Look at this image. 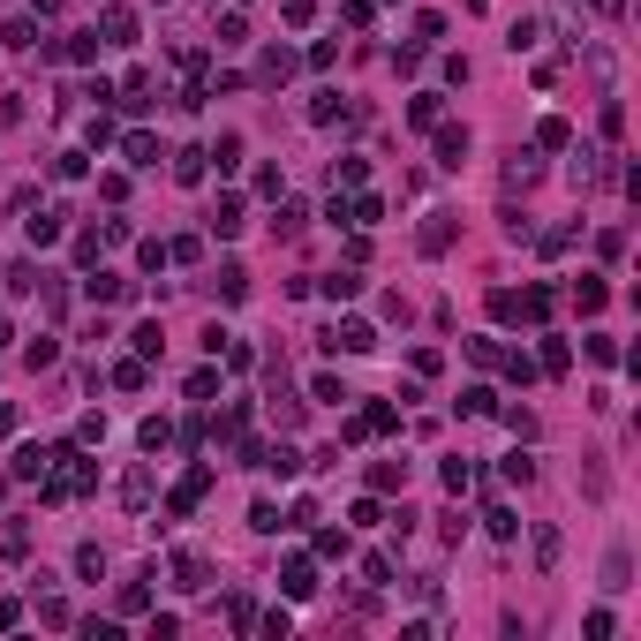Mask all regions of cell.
Instances as JSON below:
<instances>
[{
  "label": "cell",
  "mask_w": 641,
  "mask_h": 641,
  "mask_svg": "<svg viewBox=\"0 0 641 641\" xmlns=\"http://www.w3.org/2000/svg\"><path fill=\"white\" fill-rule=\"evenodd\" d=\"M325 348L332 355H370L377 348V325H370V317H339V325L325 332Z\"/></svg>",
  "instance_id": "cell-1"
},
{
  "label": "cell",
  "mask_w": 641,
  "mask_h": 641,
  "mask_svg": "<svg viewBox=\"0 0 641 641\" xmlns=\"http://www.w3.org/2000/svg\"><path fill=\"white\" fill-rule=\"evenodd\" d=\"M385 431H400V408H393V400H370V408H362L339 438H348V445H362V438H385Z\"/></svg>",
  "instance_id": "cell-2"
},
{
  "label": "cell",
  "mask_w": 641,
  "mask_h": 641,
  "mask_svg": "<svg viewBox=\"0 0 641 641\" xmlns=\"http://www.w3.org/2000/svg\"><path fill=\"white\" fill-rule=\"evenodd\" d=\"M83 294H91V302H128V294H136V280H121V272H98V265H91Z\"/></svg>",
  "instance_id": "cell-3"
},
{
  "label": "cell",
  "mask_w": 641,
  "mask_h": 641,
  "mask_svg": "<svg viewBox=\"0 0 641 641\" xmlns=\"http://www.w3.org/2000/svg\"><path fill=\"white\" fill-rule=\"evenodd\" d=\"M280 589H287V596H294V604H302V596H317V566H310V559H302V551H294V559H287V566H280Z\"/></svg>",
  "instance_id": "cell-4"
},
{
  "label": "cell",
  "mask_w": 641,
  "mask_h": 641,
  "mask_svg": "<svg viewBox=\"0 0 641 641\" xmlns=\"http://www.w3.org/2000/svg\"><path fill=\"white\" fill-rule=\"evenodd\" d=\"M98 46H136V15H128V8H106L98 15Z\"/></svg>",
  "instance_id": "cell-5"
},
{
  "label": "cell",
  "mask_w": 641,
  "mask_h": 641,
  "mask_svg": "<svg viewBox=\"0 0 641 641\" xmlns=\"http://www.w3.org/2000/svg\"><path fill=\"white\" fill-rule=\"evenodd\" d=\"M453 211H431V219H423V256H445V249H453Z\"/></svg>",
  "instance_id": "cell-6"
},
{
  "label": "cell",
  "mask_w": 641,
  "mask_h": 641,
  "mask_svg": "<svg viewBox=\"0 0 641 641\" xmlns=\"http://www.w3.org/2000/svg\"><path fill=\"white\" fill-rule=\"evenodd\" d=\"M60 219H69V211H53V204L38 211V219H23V234H31V249H53V242H60Z\"/></svg>",
  "instance_id": "cell-7"
},
{
  "label": "cell",
  "mask_w": 641,
  "mask_h": 641,
  "mask_svg": "<svg viewBox=\"0 0 641 641\" xmlns=\"http://www.w3.org/2000/svg\"><path fill=\"white\" fill-rule=\"evenodd\" d=\"M204 573H211V566L197 559V551H174V589H181V596H197V589H204Z\"/></svg>",
  "instance_id": "cell-8"
},
{
  "label": "cell",
  "mask_w": 641,
  "mask_h": 641,
  "mask_svg": "<svg viewBox=\"0 0 641 641\" xmlns=\"http://www.w3.org/2000/svg\"><path fill=\"white\" fill-rule=\"evenodd\" d=\"M242 227H249L242 219V197H219V204H211V234H227V242H234Z\"/></svg>",
  "instance_id": "cell-9"
},
{
  "label": "cell",
  "mask_w": 641,
  "mask_h": 641,
  "mask_svg": "<svg viewBox=\"0 0 641 641\" xmlns=\"http://www.w3.org/2000/svg\"><path fill=\"white\" fill-rule=\"evenodd\" d=\"M573 302H581V317H596V310L611 302V287L596 280V272H581V280H573Z\"/></svg>",
  "instance_id": "cell-10"
},
{
  "label": "cell",
  "mask_w": 641,
  "mask_h": 641,
  "mask_svg": "<svg viewBox=\"0 0 641 641\" xmlns=\"http://www.w3.org/2000/svg\"><path fill=\"white\" fill-rule=\"evenodd\" d=\"M551 310H559V294H551V287H521V317H528V325H543Z\"/></svg>",
  "instance_id": "cell-11"
},
{
  "label": "cell",
  "mask_w": 641,
  "mask_h": 641,
  "mask_svg": "<svg viewBox=\"0 0 641 641\" xmlns=\"http://www.w3.org/2000/svg\"><path fill=\"white\" fill-rule=\"evenodd\" d=\"M8 468H15V476H23V483H38V476H46V468H53V453H46V445H23V453H15Z\"/></svg>",
  "instance_id": "cell-12"
},
{
  "label": "cell",
  "mask_w": 641,
  "mask_h": 641,
  "mask_svg": "<svg viewBox=\"0 0 641 641\" xmlns=\"http://www.w3.org/2000/svg\"><path fill=\"white\" fill-rule=\"evenodd\" d=\"M460 159H468V128L445 121V128H438V166H460Z\"/></svg>",
  "instance_id": "cell-13"
},
{
  "label": "cell",
  "mask_w": 641,
  "mask_h": 641,
  "mask_svg": "<svg viewBox=\"0 0 641 641\" xmlns=\"http://www.w3.org/2000/svg\"><path fill=\"white\" fill-rule=\"evenodd\" d=\"M121 159L128 166H159V136H144V128H136V136H121Z\"/></svg>",
  "instance_id": "cell-14"
},
{
  "label": "cell",
  "mask_w": 641,
  "mask_h": 641,
  "mask_svg": "<svg viewBox=\"0 0 641 641\" xmlns=\"http://www.w3.org/2000/svg\"><path fill=\"white\" fill-rule=\"evenodd\" d=\"M566 362H573V348L559 332H543V355H536V370H551V377H566Z\"/></svg>",
  "instance_id": "cell-15"
},
{
  "label": "cell",
  "mask_w": 641,
  "mask_h": 641,
  "mask_svg": "<svg viewBox=\"0 0 641 641\" xmlns=\"http://www.w3.org/2000/svg\"><path fill=\"white\" fill-rule=\"evenodd\" d=\"M249 528H256V536H280V528H287V513L272 506V498H256V506H249Z\"/></svg>",
  "instance_id": "cell-16"
},
{
  "label": "cell",
  "mask_w": 641,
  "mask_h": 641,
  "mask_svg": "<svg viewBox=\"0 0 641 641\" xmlns=\"http://www.w3.org/2000/svg\"><path fill=\"white\" fill-rule=\"evenodd\" d=\"M317 287H325V302H355V294H362V280H355V272H325Z\"/></svg>",
  "instance_id": "cell-17"
},
{
  "label": "cell",
  "mask_w": 641,
  "mask_h": 641,
  "mask_svg": "<svg viewBox=\"0 0 641 641\" xmlns=\"http://www.w3.org/2000/svg\"><path fill=\"white\" fill-rule=\"evenodd\" d=\"M408 483V460H370V490H400Z\"/></svg>",
  "instance_id": "cell-18"
},
{
  "label": "cell",
  "mask_w": 641,
  "mask_h": 641,
  "mask_svg": "<svg viewBox=\"0 0 641 641\" xmlns=\"http://www.w3.org/2000/svg\"><path fill=\"white\" fill-rule=\"evenodd\" d=\"M536 38H543V23H536V15H521V23L506 31V46H513V53H536Z\"/></svg>",
  "instance_id": "cell-19"
},
{
  "label": "cell",
  "mask_w": 641,
  "mask_h": 641,
  "mask_svg": "<svg viewBox=\"0 0 641 641\" xmlns=\"http://www.w3.org/2000/svg\"><path fill=\"white\" fill-rule=\"evenodd\" d=\"M490 317H498V325H521V294H513V287H490Z\"/></svg>",
  "instance_id": "cell-20"
},
{
  "label": "cell",
  "mask_w": 641,
  "mask_h": 641,
  "mask_svg": "<svg viewBox=\"0 0 641 641\" xmlns=\"http://www.w3.org/2000/svg\"><path fill=\"white\" fill-rule=\"evenodd\" d=\"M483 528H490L498 543H513V536H521V521H513V506H490V513H483Z\"/></svg>",
  "instance_id": "cell-21"
},
{
  "label": "cell",
  "mask_w": 641,
  "mask_h": 641,
  "mask_svg": "<svg viewBox=\"0 0 641 641\" xmlns=\"http://www.w3.org/2000/svg\"><path fill=\"white\" fill-rule=\"evenodd\" d=\"M536 144H543V152H566V144H573V128L551 114V121H536Z\"/></svg>",
  "instance_id": "cell-22"
},
{
  "label": "cell",
  "mask_w": 641,
  "mask_h": 641,
  "mask_svg": "<svg viewBox=\"0 0 641 641\" xmlns=\"http://www.w3.org/2000/svg\"><path fill=\"white\" fill-rule=\"evenodd\" d=\"M498 483H521V490H528V483H536V460H528V453H506V468H498Z\"/></svg>",
  "instance_id": "cell-23"
},
{
  "label": "cell",
  "mask_w": 641,
  "mask_h": 641,
  "mask_svg": "<svg viewBox=\"0 0 641 641\" xmlns=\"http://www.w3.org/2000/svg\"><path fill=\"white\" fill-rule=\"evenodd\" d=\"M408 121H415V128H438V91H415V98H408Z\"/></svg>",
  "instance_id": "cell-24"
},
{
  "label": "cell",
  "mask_w": 641,
  "mask_h": 641,
  "mask_svg": "<svg viewBox=\"0 0 641 641\" xmlns=\"http://www.w3.org/2000/svg\"><path fill=\"white\" fill-rule=\"evenodd\" d=\"M460 408H468V415H498V393H490V385H468Z\"/></svg>",
  "instance_id": "cell-25"
},
{
  "label": "cell",
  "mask_w": 641,
  "mask_h": 641,
  "mask_svg": "<svg viewBox=\"0 0 641 641\" xmlns=\"http://www.w3.org/2000/svg\"><path fill=\"white\" fill-rule=\"evenodd\" d=\"M121 498H128V513H144V506H152V476H144V468H136V476L121 483Z\"/></svg>",
  "instance_id": "cell-26"
},
{
  "label": "cell",
  "mask_w": 641,
  "mask_h": 641,
  "mask_svg": "<svg viewBox=\"0 0 641 641\" xmlns=\"http://www.w3.org/2000/svg\"><path fill=\"white\" fill-rule=\"evenodd\" d=\"M136 438H144V453H159V445H174V423H166V415H152Z\"/></svg>",
  "instance_id": "cell-27"
},
{
  "label": "cell",
  "mask_w": 641,
  "mask_h": 641,
  "mask_svg": "<svg viewBox=\"0 0 641 641\" xmlns=\"http://www.w3.org/2000/svg\"><path fill=\"white\" fill-rule=\"evenodd\" d=\"M438 476H445V490H453V498H460V490H476V468H468V460H445Z\"/></svg>",
  "instance_id": "cell-28"
},
{
  "label": "cell",
  "mask_w": 641,
  "mask_h": 641,
  "mask_svg": "<svg viewBox=\"0 0 641 641\" xmlns=\"http://www.w3.org/2000/svg\"><path fill=\"white\" fill-rule=\"evenodd\" d=\"M242 294H249V272L227 265V272H219V302H242Z\"/></svg>",
  "instance_id": "cell-29"
},
{
  "label": "cell",
  "mask_w": 641,
  "mask_h": 641,
  "mask_svg": "<svg viewBox=\"0 0 641 641\" xmlns=\"http://www.w3.org/2000/svg\"><path fill=\"white\" fill-rule=\"evenodd\" d=\"M498 370H506V377H513V385H528V377H536V362H528V355H521V348H513V355H506V348H498Z\"/></svg>",
  "instance_id": "cell-30"
},
{
  "label": "cell",
  "mask_w": 641,
  "mask_h": 641,
  "mask_svg": "<svg viewBox=\"0 0 641 641\" xmlns=\"http://www.w3.org/2000/svg\"><path fill=\"white\" fill-rule=\"evenodd\" d=\"M114 385H121V393H144V385H152V370H144V355H136V362H121V370H114Z\"/></svg>",
  "instance_id": "cell-31"
},
{
  "label": "cell",
  "mask_w": 641,
  "mask_h": 641,
  "mask_svg": "<svg viewBox=\"0 0 641 641\" xmlns=\"http://www.w3.org/2000/svg\"><path fill=\"white\" fill-rule=\"evenodd\" d=\"M310 400H325V408H339V400H348V385H339V377L325 370V377H310Z\"/></svg>",
  "instance_id": "cell-32"
},
{
  "label": "cell",
  "mask_w": 641,
  "mask_h": 641,
  "mask_svg": "<svg viewBox=\"0 0 641 641\" xmlns=\"http://www.w3.org/2000/svg\"><path fill=\"white\" fill-rule=\"evenodd\" d=\"M76 573H83V581H98V573H106V551L98 543H76Z\"/></svg>",
  "instance_id": "cell-33"
},
{
  "label": "cell",
  "mask_w": 641,
  "mask_h": 641,
  "mask_svg": "<svg viewBox=\"0 0 641 641\" xmlns=\"http://www.w3.org/2000/svg\"><path fill=\"white\" fill-rule=\"evenodd\" d=\"M38 280H46L38 265H8V294H38Z\"/></svg>",
  "instance_id": "cell-34"
},
{
  "label": "cell",
  "mask_w": 641,
  "mask_h": 641,
  "mask_svg": "<svg viewBox=\"0 0 641 641\" xmlns=\"http://www.w3.org/2000/svg\"><path fill=\"white\" fill-rule=\"evenodd\" d=\"M287 76H294V53L272 46V53H265V83H287Z\"/></svg>",
  "instance_id": "cell-35"
},
{
  "label": "cell",
  "mask_w": 641,
  "mask_h": 641,
  "mask_svg": "<svg viewBox=\"0 0 641 641\" xmlns=\"http://www.w3.org/2000/svg\"><path fill=\"white\" fill-rule=\"evenodd\" d=\"M310 121L332 128V121H339V91H317V98H310Z\"/></svg>",
  "instance_id": "cell-36"
},
{
  "label": "cell",
  "mask_w": 641,
  "mask_h": 641,
  "mask_svg": "<svg viewBox=\"0 0 641 641\" xmlns=\"http://www.w3.org/2000/svg\"><path fill=\"white\" fill-rule=\"evenodd\" d=\"M174 181L197 189V181H204V152H174Z\"/></svg>",
  "instance_id": "cell-37"
},
{
  "label": "cell",
  "mask_w": 641,
  "mask_h": 641,
  "mask_svg": "<svg viewBox=\"0 0 641 641\" xmlns=\"http://www.w3.org/2000/svg\"><path fill=\"white\" fill-rule=\"evenodd\" d=\"M317 559H348V528H317Z\"/></svg>",
  "instance_id": "cell-38"
},
{
  "label": "cell",
  "mask_w": 641,
  "mask_h": 641,
  "mask_svg": "<svg viewBox=\"0 0 641 641\" xmlns=\"http://www.w3.org/2000/svg\"><path fill=\"white\" fill-rule=\"evenodd\" d=\"M362 581L385 589V581H393V559H385V551H370V559H362Z\"/></svg>",
  "instance_id": "cell-39"
},
{
  "label": "cell",
  "mask_w": 641,
  "mask_h": 641,
  "mask_svg": "<svg viewBox=\"0 0 641 641\" xmlns=\"http://www.w3.org/2000/svg\"><path fill=\"white\" fill-rule=\"evenodd\" d=\"M204 159H219V174H234L242 166V136H219V152H204Z\"/></svg>",
  "instance_id": "cell-40"
},
{
  "label": "cell",
  "mask_w": 641,
  "mask_h": 641,
  "mask_svg": "<svg viewBox=\"0 0 641 641\" xmlns=\"http://www.w3.org/2000/svg\"><path fill=\"white\" fill-rule=\"evenodd\" d=\"M128 339H136V355H144V362H152V355L166 348V332H159V325H136V332H128Z\"/></svg>",
  "instance_id": "cell-41"
},
{
  "label": "cell",
  "mask_w": 641,
  "mask_h": 641,
  "mask_svg": "<svg viewBox=\"0 0 641 641\" xmlns=\"http://www.w3.org/2000/svg\"><path fill=\"white\" fill-rule=\"evenodd\" d=\"M265 634H272V641H287V634H294V611H287V604H272V611H265Z\"/></svg>",
  "instance_id": "cell-42"
},
{
  "label": "cell",
  "mask_w": 641,
  "mask_h": 641,
  "mask_svg": "<svg viewBox=\"0 0 641 641\" xmlns=\"http://www.w3.org/2000/svg\"><path fill=\"white\" fill-rule=\"evenodd\" d=\"M445 38V15H415V46H438Z\"/></svg>",
  "instance_id": "cell-43"
},
{
  "label": "cell",
  "mask_w": 641,
  "mask_h": 641,
  "mask_svg": "<svg viewBox=\"0 0 641 641\" xmlns=\"http://www.w3.org/2000/svg\"><path fill=\"white\" fill-rule=\"evenodd\" d=\"M166 256H174V265H197L204 242H197V234H181V242H166Z\"/></svg>",
  "instance_id": "cell-44"
},
{
  "label": "cell",
  "mask_w": 641,
  "mask_h": 641,
  "mask_svg": "<svg viewBox=\"0 0 641 641\" xmlns=\"http://www.w3.org/2000/svg\"><path fill=\"white\" fill-rule=\"evenodd\" d=\"M536 566H559V528H536Z\"/></svg>",
  "instance_id": "cell-45"
},
{
  "label": "cell",
  "mask_w": 641,
  "mask_h": 641,
  "mask_svg": "<svg viewBox=\"0 0 641 641\" xmlns=\"http://www.w3.org/2000/svg\"><path fill=\"white\" fill-rule=\"evenodd\" d=\"M53 355H60L53 339H31V348H23V362H31V370H53Z\"/></svg>",
  "instance_id": "cell-46"
},
{
  "label": "cell",
  "mask_w": 641,
  "mask_h": 641,
  "mask_svg": "<svg viewBox=\"0 0 641 641\" xmlns=\"http://www.w3.org/2000/svg\"><path fill=\"white\" fill-rule=\"evenodd\" d=\"M348 521H355V528H377L385 513H377V498H355V506H348Z\"/></svg>",
  "instance_id": "cell-47"
},
{
  "label": "cell",
  "mask_w": 641,
  "mask_h": 641,
  "mask_svg": "<svg viewBox=\"0 0 641 641\" xmlns=\"http://www.w3.org/2000/svg\"><path fill=\"white\" fill-rule=\"evenodd\" d=\"M280 15H287V23H310V15H317V0H280Z\"/></svg>",
  "instance_id": "cell-48"
},
{
  "label": "cell",
  "mask_w": 641,
  "mask_h": 641,
  "mask_svg": "<svg viewBox=\"0 0 641 641\" xmlns=\"http://www.w3.org/2000/svg\"><path fill=\"white\" fill-rule=\"evenodd\" d=\"M0 438H15V408H8V400H0Z\"/></svg>",
  "instance_id": "cell-49"
},
{
  "label": "cell",
  "mask_w": 641,
  "mask_h": 641,
  "mask_svg": "<svg viewBox=\"0 0 641 641\" xmlns=\"http://www.w3.org/2000/svg\"><path fill=\"white\" fill-rule=\"evenodd\" d=\"M596 8H604V15H618V8H627V0H596Z\"/></svg>",
  "instance_id": "cell-50"
},
{
  "label": "cell",
  "mask_w": 641,
  "mask_h": 641,
  "mask_svg": "<svg viewBox=\"0 0 641 641\" xmlns=\"http://www.w3.org/2000/svg\"><path fill=\"white\" fill-rule=\"evenodd\" d=\"M31 8H38V15H53V8H60V0H31Z\"/></svg>",
  "instance_id": "cell-51"
}]
</instances>
